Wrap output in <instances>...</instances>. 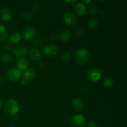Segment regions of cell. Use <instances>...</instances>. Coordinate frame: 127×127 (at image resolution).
Instances as JSON below:
<instances>
[{
  "instance_id": "cell-31",
  "label": "cell",
  "mask_w": 127,
  "mask_h": 127,
  "mask_svg": "<svg viewBox=\"0 0 127 127\" xmlns=\"http://www.w3.org/2000/svg\"><path fill=\"white\" fill-rule=\"evenodd\" d=\"M91 2V0H89V1H84V0H83L81 2Z\"/></svg>"
},
{
  "instance_id": "cell-27",
  "label": "cell",
  "mask_w": 127,
  "mask_h": 127,
  "mask_svg": "<svg viewBox=\"0 0 127 127\" xmlns=\"http://www.w3.org/2000/svg\"><path fill=\"white\" fill-rule=\"evenodd\" d=\"M43 43V41H42V39L40 37H37V38H35V44L37 47H41Z\"/></svg>"
},
{
  "instance_id": "cell-24",
  "label": "cell",
  "mask_w": 127,
  "mask_h": 127,
  "mask_svg": "<svg viewBox=\"0 0 127 127\" xmlns=\"http://www.w3.org/2000/svg\"><path fill=\"white\" fill-rule=\"evenodd\" d=\"M22 16L25 19H29L33 16V13L30 10H25L22 12Z\"/></svg>"
},
{
  "instance_id": "cell-19",
  "label": "cell",
  "mask_w": 127,
  "mask_h": 127,
  "mask_svg": "<svg viewBox=\"0 0 127 127\" xmlns=\"http://www.w3.org/2000/svg\"><path fill=\"white\" fill-rule=\"evenodd\" d=\"M8 36L7 29L2 24H0V42L5 40Z\"/></svg>"
},
{
  "instance_id": "cell-25",
  "label": "cell",
  "mask_w": 127,
  "mask_h": 127,
  "mask_svg": "<svg viewBox=\"0 0 127 127\" xmlns=\"http://www.w3.org/2000/svg\"><path fill=\"white\" fill-rule=\"evenodd\" d=\"M85 33V31L82 27H78L76 30V34L77 36H83Z\"/></svg>"
},
{
  "instance_id": "cell-26",
  "label": "cell",
  "mask_w": 127,
  "mask_h": 127,
  "mask_svg": "<svg viewBox=\"0 0 127 127\" xmlns=\"http://www.w3.org/2000/svg\"><path fill=\"white\" fill-rule=\"evenodd\" d=\"M3 48H4L5 50L6 51H11L12 50H13V45L12 44L9 43H6L4 45Z\"/></svg>"
},
{
  "instance_id": "cell-6",
  "label": "cell",
  "mask_w": 127,
  "mask_h": 127,
  "mask_svg": "<svg viewBox=\"0 0 127 127\" xmlns=\"http://www.w3.org/2000/svg\"><path fill=\"white\" fill-rule=\"evenodd\" d=\"M85 123V118L81 114L74 115L71 119V124L74 127H82L84 126Z\"/></svg>"
},
{
  "instance_id": "cell-5",
  "label": "cell",
  "mask_w": 127,
  "mask_h": 127,
  "mask_svg": "<svg viewBox=\"0 0 127 127\" xmlns=\"http://www.w3.org/2000/svg\"><path fill=\"white\" fill-rule=\"evenodd\" d=\"M22 75V71L17 68H11L9 69L6 72V76L8 79L16 81L19 79Z\"/></svg>"
},
{
  "instance_id": "cell-14",
  "label": "cell",
  "mask_w": 127,
  "mask_h": 127,
  "mask_svg": "<svg viewBox=\"0 0 127 127\" xmlns=\"http://www.w3.org/2000/svg\"><path fill=\"white\" fill-rule=\"evenodd\" d=\"M29 61L26 57H22L17 62V66L19 69L21 71L26 70L27 68H29Z\"/></svg>"
},
{
  "instance_id": "cell-18",
  "label": "cell",
  "mask_w": 127,
  "mask_h": 127,
  "mask_svg": "<svg viewBox=\"0 0 127 127\" xmlns=\"http://www.w3.org/2000/svg\"><path fill=\"white\" fill-rule=\"evenodd\" d=\"M1 61L5 64H10L14 61V57L10 53H4L1 56Z\"/></svg>"
},
{
  "instance_id": "cell-13",
  "label": "cell",
  "mask_w": 127,
  "mask_h": 127,
  "mask_svg": "<svg viewBox=\"0 0 127 127\" xmlns=\"http://www.w3.org/2000/svg\"><path fill=\"white\" fill-rule=\"evenodd\" d=\"M74 9L76 12L79 16H84L87 11V8L86 7L85 4L83 2H77L74 6Z\"/></svg>"
},
{
  "instance_id": "cell-4",
  "label": "cell",
  "mask_w": 127,
  "mask_h": 127,
  "mask_svg": "<svg viewBox=\"0 0 127 127\" xmlns=\"http://www.w3.org/2000/svg\"><path fill=\"white\" fill-rule=\"evenodd\" d=\"M63 21L69 26H74L78 23V17L71 12H66L63 14Z\"/></svg>"
},
{
  "instance_id": "cell-29",
  "label": "cell",
  "mask_w": 127,
  "mask_h": 127,
  "mask_svg": "<svg viewBox=\"0 0 127 127\" xmlns=\"http://www.w3.org/2000/svg\"><path fill=\"white\" fill-rule=\"evenodd\" d=\"M88 127H97V124L95 123V122L94 121V120H90V121L88 122Z\"/></svg>"
},
{
  "instance_id": "cell-22",
  "label": "cell",
  "mask_w": 127,
  "mask_h": 127,
  "mask_svg": "<svg viewBox=\"0 0 127 127\" xmlns=\"http://www.w3.org/2000/svg\"><path fill=\"white\" fill-rule=\"evenodd\" d=\"M88 11L91 14L94 15L97 12L98 7L95 4H91L89 5V7H88Z\"/></svg>"
},
{
  "instance_id": "cell-33",
  "label": "cell",
  "mask_w": 127,
  "mask_h": 127,
  "mask_svg": "<svg viewBox=\"0 0 127 127\" xmlns=\"http://www.w3.org/2000/svg\"><path fill=\"white\" fill-rule=\"evenodd\" d=\"M0 53H1V50H0Z\"/></svg>"
},
{
  "instance_id": "cell-28",
  "label": "cell",
  "mask_w": 127,
  "mask_h": 127,
  "mask_svg": "<svg viewBox=\"0 0 127 127\" xmlns=\"http://www.w3.org/2000/svg\"><path fill=\"white\" fill-rule=\"evenodd\" d=\"M29 81H28L27 79H26L24 77H23V78H21V84H22V86H26L29 84Z\"/></svg>"
},
{
  "instance_id": "cell-32",
  "label": "cell",
  "mask_w": 127,
  "mask_h": 127,
  "mask_svg": "<svg viewBox=\"0 0 127 127\" xmlns=\"http://www.w3.org/2000/svg\"><path fill=\"white\" fill-rule=\"evenodd\" d=\"M1 106H2V102H1V99H0V109H1Z\"/></svg>"
},
{
  "instance_id": "cell-30",
  "label": "cell",
  "mask_w": 127,
  "mask_h": 127,
  "mask_svg": "<svg viewBox=\"0 0 127 127\" xmlns=\"http://www.w3.org/2000/svg\"><path fill=\"white\" fill-rule=\"evenodd\" d=\"M65 2L69 4V5H74V4L77 3V1L76 0H68V1H65Z\"/></svg>"
},
{
  "instance_id": "cell-7",
  "label": "cell",
  "mask_w": 127,
  "mask_h": 127,
  "mask_svg": "<svg viewBox=\"0 0 127 127\" xmlns=\"http://www.w3.org/2000/svg\"><path fill=\"white\" fill-rule=\"evenodd\" d=\"M43 52L46 57H54L58 53V48L55 45H48L43 47Z\"/></svg>"
},
{
  "instance_id": "cell-20",
  "label": "cell",
  "mask_w": 127,
  "mask_h": 127,
  "mask_svg": "<svg viewBox=\"0 0 127 127\" xmlns=\"http://www.w3.org/2000/svg\"><path fill=\"white\" fill-rule=\"evenodd\" d=\"M103 84L106 88H111L114 84V79L110 76L105 77L103 80Z\"/></svg>"
},
{
  "instance_id": "cell-17",
  "label": "cell",
  "mask_w": 127,
  "mask_h": 127,
  "mask_svg": "<svg viewBox=\"0 0 127 127\" xmlns=\"http://www.w3.org/2000/svg\"><path fill=\"white\" fill-rule=\"evenodd\" d=\"M71 37V33L67 29H64L61 32L60 34V38L63 42H67L70 39Z\"/></svg>"
},
{
  "instance_id": "cell-8",
  "label": "cell",
  "mask_w": 127,
  "mask_h": 127,
  "mask_svg": "<svg viewBox=\"0 0 127 127\" xmlns=\"http://www.w3.org/2000/svg\"><path fill=\"white\" fill-rule=\"evenodd\" d=\"M23 37L26 40H30L35 37L36 34V30L32 26H28L24 28L22 32Z\"/></svg>"
},
{
  "instance_id": "cell-12",
  "label": "cell",
  "mask_w": 127,
  "mask_h": 127,
  "mask_svg": "<svg viewBox=\"0 0 127 127\" xmlns=\"http://www.w3.org/2000/svg\"><path fill=\"white\" fill-rule=\"evenodd\" d=\"M37 75V71L33 68H28L24 71V77L28 81L34 79Z\"/></svg>"
},
{
  "instance_id": "cell-15",
  "label": "cell",
  "mask_w": 127,
  "mask_h": 127,
  "mask_svg": "<svg viewBox=\"0 0 127 127\" xmlns=\"http://www.w3.org/2000/svg\"><path fill=\"white\" fill-rule=\"evenodd\" d=\"M29 55L31 59L33 60H38L41 58V53L38 49L32 48L29 50Z\"/></svg>"
},
{
  "instance_id": "cell-1",
  "label": "cell",
  "mask_w": 127,
  "mask_h": 127,
  "mask_svg": "<svg viewBox=\"0 0 127 127\" xmlns=\"http://www.w3.org/2000/svg\"><path fill=\"white\" fill-rule=\"evenodd\" d=\"M89 58V52L85 48H79L76 50L74 55V59L77 64L83 65L88 61Z\"/></svg>"
},
{
  "instance_id": "cell-23",
  "label": "cell",
  "mask_w": 127,
  "mask_h": 127,
  "mask_svg": "<svg viewBox=\"0 0 127 127\" xmlns=\"http://www.w3.org/2000/svg\"><path fill=\"white\" fill-rule=\"evenodd\" d=\"M71 58V53L69 51L64 52L61 57V59L63 62H68V61L70 60Z\"/></svg>"
},
{
  "instance_id": "cell-10",
  "label": "cell",
  "mask_w": 127,
  "mask_h": 127,
  "mask_svg": "<svg viewBox=\"0 0 127 127\" xmlns=\"http://www.w3.org/2000/svg\"><path fill=\"white\" fill-rule=\"evenodd\" d=\"M73 107L76 110H82L84 107V102L82 99L79 97H75L71 102Z\"/></svg>"
},
{
  "instance_id": "cell-2",
  "label": "cell",
  "mask_w": 127,
  "mask_h": 127,
  "mask_svg": "<svg viewBox=\"0 0 127 127\" xmlns=\"http://www.w3.org/2000/svg\"><path fill=\"white\" fill-rule=\"evenodd\" d=\"M4 110L9 115H16L19 110V105L14 99H9L5 103Z\"/></svg>"
},
{
  "instance_id": "cell-9",
  "label": "cell",
  "mask_w": 127,
  "mask_h": 127,
  "mask_svg": "<svg viewBox=\"0 0 127 127\" xmlns=\"http://www.w3.org/2000/svg\"><path fill=\"white\" fill-rule=\"evenodd\" d=\"M12 16V12L11 9L8 7H2L1 11V17L2 20L8 21L11 20Z\"/></svg>"
},
{
  "instance_id": "cell-11",
  "label": "cell",
  "mask_w": 127,
  "mask_h": 127,
  "mask_svg": "<svg viewBox=\"0 0 127 127\" xmlns=\"http://www.w3.org/2000/svg\"><path fill=\"white\" fill-rule=\"evenodd\" d=\"M27 48L26 47L22 45H19L18 47L14 48L13 52L14 54L17 57H24L27 53Z\"/></svg>"
},
{
  "instance_id": "cell-21",
  "label": "cell",
  "mask_w": 127,
  "mask_h": 127,
  "mask_svg": "<svg viewBox=\"0 0 127 127\" xmlns=\"http://www.w3.org/2000/svg\"><path fill=\"white\" fill-rule=\"evenodd\" d=\"M98 24H99V21L97 19L95 18H92L90 19L89 21L87 22V24L88 26L90 29H94L98 26Z\"/></svg>"
},
{
  "instance_id": "cell-16",
  "label": "cell",
  "mask_w": 127,
  "mask_h": 127,
  "mask_svg": "<svg viewBox=\"0 0 127 127\" xmlns=\"http://www.w3.org/2000/svg\"><path fill=\"white\" fill-rule=\"evenodd\" d=\"M22 37L19 32H13L9 37V40L12 43H17L21 41Z\"/></svg>"
},
{
  "instance_id": "cell-3",
  "label": "cell",
  "mask_w": 127,
  "mask_h": 127,
  "mask_svg": "<svg viewBox=\"0 0 127 127\" xmlns=\"http://www.w3.org/2000/svg\"><path fill=\"white\" fill-rule=\"evenodd\" d=\"M102 75V73L101 70L96 67L91 68L87 71V78L91 81H97L101 78Z\"/></svg>"
}]
</instances>
